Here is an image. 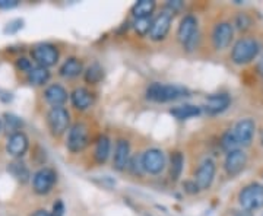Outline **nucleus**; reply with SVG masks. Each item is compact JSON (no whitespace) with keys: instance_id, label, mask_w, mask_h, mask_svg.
I'll return each mask as SVG.
<instances>
[{"instance_id":"nucleus-22","label":"nucleus","mask_w":263,"mask_h":216,"mask_svg":"<svg viewBox=\"0 0 263 216\" xmlns=\"http://www.w3.org/2000/svg\"><path fill=\"white\" fill-rule=\"evenodd\" d=\"M155 2L154 0H139L133 5L132 8V13L136 19L149 18L152 12L155 10Z\"/></svg>"},{"instance_id":"nucleus-41","label":"nucleus","mask_w":263,"mask_h":216,"mask_svg":"<svg viewBox=\"0 0 263 216\" xmlns=\"http://www.w3.org/2000/svg\"><path fill=\"white\" fill-rule=\"evenodd\" d=\"M262 216H263V213H262Z\"/></svg>"},{"instance_id":"nucleus-36","label":"nucleus","mask_w":263,"mask_h":216,"mask_svg":"<svg viewBox=\"0 0 263 216\" xmlns=\"http://www.w3.org/2000/svg\"><path fill=\"white\" fill-rule=\"evenodd\" d=\"M31 216H51V213L47 212L46 209H38V210H35Z\"/></svg>"},{"instance_id":"nucleus-13","label":"nucleus","mask_w":263,"mask_h":216,"mask_svg":"<svg viewBox=\"0 0 263 216\" xmlns=\"http://www.w3.org/2000/svg\"><path fill=\"white\" fill-rule=\"evenodd\" d=\"M215 162L212 160H205L199 165L196 171V179H195V183L199 190H206L211 187L214 177H215Z\"/></svg>"},{"instance_id":"nucleus-14","label":"nucleus","mask_w":263,"mask_h":216,"mask_svg":"<svg viewBox=\"0 0 263 216\" xmlns=\"http://www.w3.org/2000/svg\"><path fill=\"white\" fill-rule=\"evenodd\" d=\"M233 35H234V29L230 22L218 24L212 32V43L216 50H224L228 47L233 41Z\"/></svg>"},{"instance_id":"nucleus-3","label":"nucleus","mask_w":263,"mask_h":216,"mask_svg":"<svg viewBox=\"0 0 263 216\" xmlns=\"http://www.w3.org/2000/svg\"><path fill=\"white\" fill-rule=\"evenodd\" d=\"M238 202L243 207V210L253 212L263 207V186L259 183H252L246 186L240 194H238Z\"/></svg>"},{"instance_id":"nucleus-9","label":"nucleus","mask_w":263,"mask_h":216,"mask_svg":"<svg viewBox=\"0 0 263 216\" xmlns=\"http://www.w3.org/2000/svg\"><path fill=\"white\" fill-rule=\"evenodd\" d=\"M254 132H256V123L252 119H243L235 124L234 129H231V133L238 146H249L253 141Z\"/></svg>"},{"instance_id":"nucleus-16","label":"nucleus","mask_w":263,"mask_h":216,"mask_svg":"<svg viewBox=\"0 0 263 216\" xmlns=\"http://www.w3.org/2000/svg\"><path fill=\"white\" fill-rule=\"evenodd\" d=\"M129 162H130V145L127 141L120 139L117 141L116 150H114V168L117 171H124L129 167Z\"/></svg>"},{"instance_id":"nucleus-32","label":"nucleus","mask_w":263,"mask_h":216,"mask_svg":"<svg viewBox=\"0 0 263 216\" xmlns=\"http://www.w3.org/2000/svg\"><path fill=\"white\" fill-rule=\"evenodd\" d=\"M16 66H18V69H21L22 72H27V73H28L29 70L32 69V65H31V62H29L28 58H25V57H22V58H18V62H16Z\"/></svg>"},{"instance_id":"nucleus-39","label":"nucleus","mask_w":263,"mask_h":216,"mask_svg":"<svg viewBox=\"0 0 263 216\" xmlns=\"http://www.w3.org/2000/svg\"><path fill=\"white\" fill-rule=\"evenodd\" d=\"M2 127H3V124H2V120H0V132H2Z\"/></svg>"},{"instance_id":"nucleus-7","label":"nucleus","mask_w":263,"mask_h":216,"mask_svg":"<svg viewBox=\"0 0 263 216\" xmlns=\"http://www.w3.org/2000/svg\"><path fill=\"white\" fill-rule=\"evenodd\" d=\"M56 180V171L44 167V168L38 169L37 172L34 174V177H32V188H34V191L37 194H41V196L47 194L54 187Z\"/></svg>"},{"instance_id":"nucleus-20","label":"nucleus","mask_w":263,"mask_h":216,"mask_svg":"<svg viewBox=\"0 0 263 216\" xmlns=\"http://www.w3.org/2000/svg\"><path fill=\"white\" fill-rule=\"evenodd\" d=\"M82 70H84L82 62L79 58H76V57H70V58H67L65 63L60 66L59 73L63 76V77L70 79V77H76V76L81 75Z\"/></svg>"},{"instance_id":"nucleus-35","label":"nucleus","mask_w":263,"mask_h":216,"mask_svg":"<svg viewBox=\"0 0 263 216\" xmlns=\"http://www.w3.org/2000/svg\"><path fill=\"white\" fill-rule=\"evenodd\" d=\"M184 188H186V191L190 193V194H193V193H197V191H199V188H197L195 181H186V183H184Z\"/></svg>"},{"instance_id":"nucleus-26","label":"nucleus","mask_w":263,"mask_h":216,"mask_svg":"<svg viewBox=\"0 0 263 216\" xmlns=\"http://www.w3.org/2000/svg\"><path fill=\"white\" fill-rule=\"evenodd\" d=\"M183 167H184V156L181 152H174L171 155V167H170V175L173 181H177L183 172Z\"/></svg>"},{"instance_id":"nucleus-29","label":"nucleus","mask_w":263,"mask_h":216,"mask_svg":"<svg viewBox=\"0 0 263 216\" xmlns=\"http://www.w3.org/2000/svg\"><path fill=\"white\" fill-rule=\"evenodd\" d=\"M221 146H222V149L227 150V152L238 149V145H237V142H235L231 130H228V132H226L222 134V138H221Z\"/></svg>"},{"instance_id":"nucleus-18","label":"nucleus","mask_w":263,"mask_h":216,"mask_svg":"<svg viewBox=\"0 0 263 216\" xmlns=\"http://www.w3.org/2000/svg\"><path fill=\"white\" fill-rule=\"evenodd\" d=\"M44 98L51 105V108L53 107H63V104L67 101V91L62 85H50L44 91Z\"/></svg>"},{"instance_id":"nucleus-1","label":"nucleus","mask_w":263,"mask_h":216,"mask_svg":"<svg viewBox=\"0 0 263 216\" xmlns=\"http://www.w3.org/2000/svg\"><path fill=\"white\" fill-rule=\"evenodd\" d=\"M189 89L180 85H165V84H152L146 89V98L155 103H168L183 96H187Z\"/></svg>"},{"instance_id":"nucleus-12","label":"nucleus","mask_w":263,"mask_h":216,"mask_svg":"<svg viewBox=\"0 0 263 216\" xmlns=\"http://www.w3.org/2000/svg\"><path fill=\"white\" fill-rule=\"evenodd\" d=\"M29 148V141L28 136L24 132H16L12 133L8 142H6V150L10 156L13 158H21L27 153V150Z\"/></svg>"},{"instance_id":"nucleus-15","label":"nucleus","mask_w":263,"mask_h":216,"mask_svg":"<svg viewBox=\"0 0 263 216\" xmlns=\"http://www.w3.org/2000/svg\"><path fill=\"white\" fill-rule=\"evenodd\" d=\"M247 156L241 149H234L227 153L226 158V171L228 175H237L238 172H241L246 167Z\"/></svg>"},{"instance_id":"nucleus-8","label":"nucleus","mask_w":263,"mask_h":216,"mask_svg":"<svg viewBox=\"0 0 263 216\" xmlns=\"http://www.w3.org/2000/svg\"><path fill=\"white\" fill-rule=\"evenodd\" d=\"M32 60L37 63V66L48 67L54 66L59 60V50L51 44H38L31 50Z\"/></svg>"},{"instance_id":"nucleus-33","label":"nucleus","mask_w":263,"mask_h":216,"mask_svg":"<svg viewBox=\"0 0 263 216\" xmlns=\"http://www.w3.org/2000/svg\"><path fill=\"white\" fill-rule=\"evenodd\" d=\"M65 215V205L62 200H57L53 206V212H51V216H63Z\"/></svg>"},{"instance_id":"nucleus-19","label":"nucleus","mask_w":263,"mask_h":216,"mask_svg":"<svg viewBox=\"0 0 263 216\" xmlns=\"http://www.w3.org/2000/svg\"><path fill=\"white\" fill-rule=\"evenodd\" d=\"M70 100H72V104H73L76 110H81V111L88 110L94 103L92 94L85 88H76L75 91L70 94Z\"/></svg>"},{"instance_id":"nucleus-10","label":"nucleus","mask_w":263,"mask_h":216,"mask_svg":"<svg viewBox=\"0 0 263 216\" xmlns=\"http://www.w3.org/2000/svg\"><path fill=\"white\" fill-rule=\"evenodd\" d=\"M142 167L143 171L149 172V174H160L161 171L165 167V158L164 153L160 149H148L143 152L142 155Z\"/></svg>"},{"instance_id":"nucleus-37","label":"nucleus","mask_w":263,"mask_h":216,"mask_svg":"<svg viewBox=\"0 0 263 216\" xmlns=\"http://www.w3.org/2000/svg\"><path fill=\"white\" fill-rule=\"evenodd\" d=\"M233 216H253V215H252V212H247V210H238V212H235Z\"/></svg>"},{"instance_id":"nucleus-17","label":"nucleus","mask_w":263,"mask_h":216,"mask_svg":"<svg viewBox=\"0 0 263 216\" xmlns=\"http://www.w3.org/2000/svg\"><path fill=\"white\" fill-rule=\"evenodd\" d=\"M230 104H231V100L227 94H214L208 96L203 107H205L208 114L215 115V114L224 113L227 108L230 107Z\"/></svg>"},{"instance_id":"nucleus-25","label":"nucleus","mask_w":263,"mask_h":216,"mask_svg":"<svg viewBox=\"0 0 263 216\" xmlns=\"http://www.w3.org/2000/svg\"><path fill=\"white\" fill-rule=\"evenodd\" d=\"M8 171H9L15 179L18 180L19 183H27L29 180V177H31L28 167H27L22 161L19 160L10 162L9 167H8Z\"/></svg>"},{"instance_id":"nucleus-27","label":"nucleus","mask_w":263,"mask_h":216,"mask_svg":"<svg viewBox=\"0 0 263 216\" xmlns=\"http://www.w3.org/2000/svg\"><path fill=\"white\" fill-rule=\"evenodd\" d=\"M104 77V70L103 67L100 66V65H91V66L86 69V72H85V81L88 82V84L95 85L98 84V82H101V79Z\"/></svg>"},{"instance_id":"nucleus-40","label":"nucleus","mask_w":263,"mask_h":216,"mask_svg":"<svg viewBox=\"0 0 263 216\" xmlns=\"http://www.w3.org/2000/svg\"><path fill=\"white\" fill-rule=\"evenodd\" d=\"M260 141H262V145H263V133H262V138H260Z\"/></svg>"},{"instance_id":"nucleus-21","label":"nucleus","mask_w":263,"mask_h":216,"mask_svg":"<svg viewBox=\"0 0 263 216\" xmlns=\"http://www.w3.org/2000/svg\"><path fill=\"white\" fill-rule=\"evenodd\" d=\"M110 149H111V143L110 139L103 134L98 138V141L95 143V150H94V158L98 164H104L105 161L108 160L110 156Z\"/></svg>"},{"instance_id":"nucleus-28","label":"nucleus","mask_w":263,"mask_h":216,"mask_svg":"<svg viewBox=\"0 0 263 216\" xmlns=\"http://www.w3.org/2000/svg\"><path fill=\"white\" fill-rule=\"evenodd\" d=\"M133 29H135V31H136V34H138V35H141V37L148 35L151 29V19L149 18L136 19V21L133 22Z\"/></svg>"},{"instance_id":"nucleus-31","label":"nucleus","mask_w":263,"mask_h":216,"mask_svg":"<svg viewBox=\"0 0 263 216\" xmlns=\"http://www.w3.org/2000/svg\"><path fill=\"white\" fill-rule=\"evenodd\" d=\"M129 167H130V169L135 174H142V171H143V167H142V155L141 156H135L129 162Z\"/></svg>"},{"instance_id":"nucleus-11","label":"nucleus","mask_w":263,"mask_h":216,"mask_svg":"<svg viewBox=\"0 0 263 216\" xmlns=\"http://www.w3.org/2000/svg\"><path fill=\"white\" fill-rule=\"evenodd\" d=\"M171 22H173V16L168 12H162L157 18L151 22L149 37L154 41H161L167 37L170 28H171Z\"/></svg>"},{"instance_id":"nucleus-34","label":"nucleus","mask_w":263,"mask_h":216,"mask_svg":"<svg viewBox=\"0 0 263 216\" xmlns=\"http://www.w3.org/2000/svg\"><path fill=\"white\" fill-rule=\"evenodd\" d=\"M18 6V0H0V9H12Z\"/></svg>"},{"instance_id":"nucleus-2","label":"nucleus","mask_w":263,"mask_h":216,"mask_svg":"<svg viewBox=\"0 0 263 216\" xmlns=\"http://www.w3.org/2000/svg\"><path fill=\"white\" fill-rule=\"evenodd\" d=\"M259 43L253 38H241L233 47L231 58L235 65H246L250 63L259 54Z\"/></svg>"},{"instance_id":"nucleus-6","label":"nucleus","mask_w":263,"mask_h":216,"mask_svg":"<svg viewBox=\"0 0 263 216\" xmlns=\"http://www.w3.org/2000/svg\"><path fill=\"white\" fill-rule=\"evenodd\" d=\"M47 124L54 136H62L66 130H69L70 115L63 107H53L47 114Z\"/></svg>"},{"instance_id":"nucleus-38","label":"nucleus","mask_w":263,"mask_h":216,"mask_svg":"<svg viewBox=\"0 0 263 216\" xmlns=\"http://www.w3.org/2000/svg\"><path fill=\"white\" fill-rule=\"evenodd\" d=\"M257 70H259V73L263 76V56H262V58L259 60V66H257Z\"/></svg>"},{"instance_id":"nucleus-24","label":"nucleus","mask_w":263,"mask_h":216,"mask_svg":"<svg viewBox=\"0 0 263 216\" xmlns=\"http://www.w3.org/2000/svg\"><path fill=\"white\" fill-rule=\"evenodd\" d=\"M170 114L174 115L179 120H186L190 117H196L200 114V107L196 105H190V104H184V105H179L170 110Z\"/></svg>"},{"instance_id":"nucleus-30","label":"nucleus","mask_w":263,"mask_h":216,"mask_svg":"<svg viewBox=\"0 0 263 216\" xmlns=\"http://www.w3.org/2000/svg\"><path fill=\"white\" fill-rule=\"evenodd\" d=\"M5 119H6V127L9 129L10 132L12 133L21 132V126H22L21 119L15 117V115H12V114H5ZM12 133H10V134H12Z\"/></svg>"},{"instance_id":"nucleus-23","label":"nucleus","mask_w":263,"mask_h":216,"mask_svg":"<svg viewBox=\"0 0 263 216\" xmlns=\"http://www.w3.org/2000/svg\"><path fill=\"white\" fill-rule=\"evenodd\" d=\"M27 79L31 85H35V86H41V85L47 84L48 79H50V72L48 69L41 66L32 67L27 73Z\"/></svg>"},{"instance_id":"nucleus-5","label":"nucleus","mask_w":263,"mask_h":216,"mask_svg":"<svg viewBox=\"0 0 263 216\" xmlns=\"http://www.w3.org/2000/svg\"><path fill=\"white\" fill-rule=\"evenodd\" d=\"M197 37V19L193 15H186L180 22L177 29V38L179 41L187 48L192 50L195 47V41Z\"/></svg>"},{"instance_id":"nucleus-4","label":"nucleus","mask_w":263,"mask_h":216,"mask_svg":"<svg viewBox=\"0 0 263 216\" xmlns=\"http://www.w3.org/2000/svg\"><path fill=\"white\" fill-rule=\"evenodd\" d=\"M89 143V130L88 127L85 126L84 123H76L73 124L70 129H69V133H67V149L73 153H78V152H82V150L88 146Z\"/></svg>"}]
</instances>
